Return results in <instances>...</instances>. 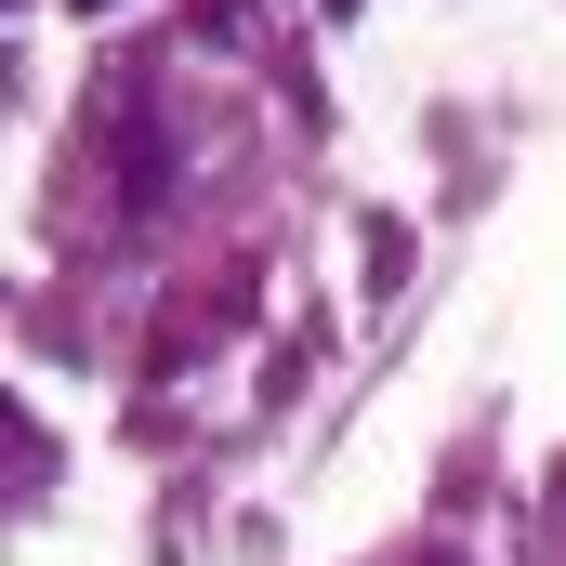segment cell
<instances>
[{
	"label": "cell",
	"instance_id": "obj_1",
	"mask_svg": "<svg viewBox=\"0 0 566 566\" xmlns=\"http://www.w3.org/2000/svg\"><path fill=\"white\" fill-rule=\"evenodd\" d=\"M422 566H448V554H422Z\"/></svg>",
	"mask_w": 566,
	"mask_h": 566
}]
</instances>
